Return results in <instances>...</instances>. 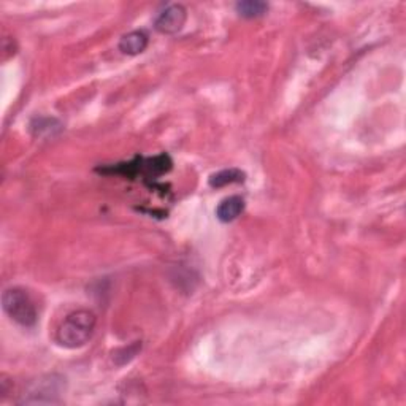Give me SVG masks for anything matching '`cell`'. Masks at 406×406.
<instances>
[{
	"label": "cell",
	"mask_w": 406,
	"mask_h": 406,
	"mask_svg": "<svg viewBox=\"0 0 406 406\" xmlns=\"http://www.w3.org/2000/svg\"><path fill=\"white\" fill-rule=\"evenodd\" d=\"M97 318L89 309H78L70 313L58 329V342L64 348L77 349L91 340Z\"/></svg>",
	"instance_id": "1"
},
{
	"label": "cell",
	"mask_w": 406,
	"mask_h": 406,
	"mask_svg": "<svg viewBox=\"0 0 406 406\" xmlns=\"http://www.w3.org/2000/svg\"><path fill=\"white\" fill-rule=\"evenodd\" d=\"M148 35L143 31H132L125 34L119 40V49L121 53L127 54V56H137V54L143 53L148 47Z\"/></svg>",
	"instance_id": "5"
},
{
	"label": "cell",
	"mask_w": 406,
	"mask_h": 406,
	"mask_svg": "<svg viewBox=\"0 0 406 406\" xmlns=\"http://www.w3.org/2000/svg\"><path fill=\"white\" fill-rule=\"evenodd\" d=\"M32 129L37 132V135H43L47 132L48 135L51 134L53 135V130L54 129H61V124H59L56 119H49V118H42V119H37L35 124H32Z\"/></svg>",
	"instance_id": "9"
},
{
	"label": "cell",
	"mask_w": 406,
	"mask_h": 406,
	"mask_svg": "<svg viewBox=\"0 0 406 406\" xmlns=\"http://www.w3.org/2000/svg\"><path fill=\"white\" fill-rule=\"evenodd\" d=\"M244 210V200L238 195H232V197L224 199L223 202L218 205L216 216L223 223H232L237 219Z\"/></svg>",
	"instance_id": "6"
},
{
	"label": "cell",
	"mask_w": 406,
	"mask_h": 406,
	"mask_svg": "<svg viewBox=\"0 0 406 406\" xmlns=\"http://www.w3.org/2000/svg\"><path fill=\"white\" fill-rule=\"evenodd\" d=\"M188 12L181 3H170L160 10L156 19H154V27L156 31L165 35H172L181 31L186 24Z\"/></svg>",
	"instance_id": "4"
},
{
	"label": "cell",
	"mask_w": 406,
	"mask_h": 406,
	"mask_svg": "<svg viewBox=\"0 0 406 406\" xmlns=\"http://www.w3.org/2000/svg\"><path fill=\"white\" fill-rule=\"evenodd\" d=\"M244 175L242 170L238 168H229V170H220V172L214 173L210 177V186L212 188H224L227 184H233V183H243L244 181Z\"/></svg>",
	"instance_id": "7"
},
{
	"label": "cell",
	"mask_w": 406,
	"mask_h": 406,
	"mask_svg": "<svg viewBox=\"0 0 406 406\" xmlns=\"http://www.w3.org/2000/svg\"><path fill=\"white\" fill-rule=\"evenodd\" d=\"M62 388H64L62 378H58V376L49 375V376H45V378H38L37 381H34L26 390H24L23 398L19 400V403H26V405L59 403L61 402L59 397H61Z\"/></svg>",
	"instance_id": "3"
},
{
	"label": "cell",
	"mask_w": 406,
	"mask_h": 406,
	"mask_svg": "<svg viewBox=\"0 0 406 406\" xmlns=\"http://www.w3.org/2000/svg\"><path fill=\"white\" fill-rule=\"evenodd\" d=\"M235 10L242 18L253 19L264 16L267 13L268 5L265 2H259V0H244V2H238L235 5Z\"/></svg>",
	"instance_id": "8"
},
{
	"label": "cell",
	"mask_w": 406,
	"mask_h": 406,
	"mask_svg": "<svg viewBox=\"0 0 406 406\" xmlns=\"http://www.w3.org/2000/svg\"><path fill=\"white\" fill-rule=\"evenodd\" d=\"M2 305L5 313L23 327H32L37 322V308L24 289L12 288L5 290L2 295Z\"/></svg>",
	"instance_id": "2"
}]
</instances>
